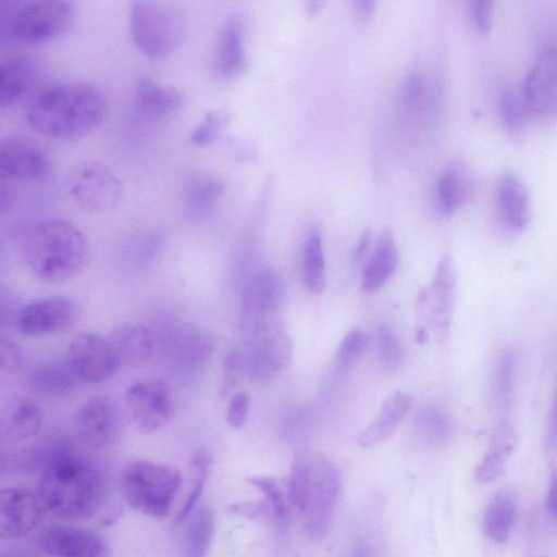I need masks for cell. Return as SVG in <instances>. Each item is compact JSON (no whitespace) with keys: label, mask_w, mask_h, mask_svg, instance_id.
Masks as SVG:
<instances>
[{"label":"cell","mask_w":557,"mask_h":557,"mask_svg":"<svg viewBox=\"0 0 557 557\" xmlns=\"http://www.w3.org/2000/svg\"><path fill=\"white\" fill-rule=\"evenodd\" d=\"M370 239H371V233L369 231H366L361 235V237L355 248V251L352 255V261L355 263L359 262L364 257V255L368 252Z\"/></svg>","instance_id":"obj_55"},{"label":"cell","mask_w":557,"mask_h":557,"mask_svg":"<svg viewBox=\"0 0 557 557\" xmlns=\"http://www.w3.org/2000/svg\"><path fill=\"white\" fill-rule=\"evenodd\" d=\"M37 543L44 553L58 557H98L107 552L106 542L98 533L69 524L47 527Z\"/></svg>","instance_id":"obj_18"},{"label":"cell","mask_w":557,"mask_h":557,"mask_svg":"<svg viewBox=\"0 0 557 557\" xmlns=\"http://www.w3.org/2000/svg\"><path fill=\"white\" fill-rule=\"evenodd\" d=\"M24 351L22 347L11 338L1 336L0 341V368L2 372L11 373L23 363Z\"/></svg>","instance_id":"obj_50"},{"label":"cell","mask_w":557,"mask_h":557,"mask_svg":"<svg viewBox=\"0 0 557 557\" xmlns=\"http://www.w3.org/2000/svg\"><path fill=\"white\" fill-rule=\"evenodd\" d=\"M450 426L448 416L438 408H424L417 417V428L429 443L445 441L450 433Z\"/></svg>","instance_id":"obj_43"},{"label":"cell","mask_w":557,"mask_h":557,"mask_svg":"<svg viewBox=\"0 0 557 557\" xmlns=\"http://www.w3.org/2000/svg\"><path fill=\"white\" fill-rule=\"evenodd\" d=\"M312 472V454L301 455L292 466L287 482V497L300 512L306 504Z\"/></svg>","instance_id":"obj_39"},{"label":"cell","mask_w":557,"mask_h":557,"mask_svg":"<svg viewBox=\"0 0 557 557\" xmlns=\"http://www.w3.org/2000/svg\"><path fill=\"white\" fill-rule=\"evenodd\" d=\"M341 491V473L323 455H312V472L306 504L300 511L307 534L322 540L331 527Z\"/></svg>","instance_id":"obj_8"},{"label":"cell","mask_w":557,"mask_h":557,"mask_svg":"<svg viewBox=\"0 0 557 557\" xmlns=\"http://www.w3.org/2000/svg\"><path fill=\"white\" fill-rule=\"evenodd\" d=\"M497 212L502 224L510 232L523 231L530 221L529 193L512 173H504L496 188Z\"/></svg>","instance_id":"obj_23"},{"label":"cell","mask_w":557,"mask_h":557,"mask_svg":"<svg viewBox=\"0 0 557 557\" xmlns=\"http://www.w3.org/2000/svg\"><path fill=\"white\" fill-rule=\"evenodd\" d=\"M27 387L38 396L64 398L79 381L66 357L44 359L34 364L26 374Z\"/></svg>","instance_id":"obj_21"},{"label":"cell","mask_w":557,"mask_h":557,"mask_svg":"<svg viewBox=\"0 0 557 557\" xmlns=\"http://www.w3.org/2000/svg\"><path fill=\"white\" fill-rule=\"evenodd\" d=\"M529 120L549 123L557 119V40L539 50L521 91Z\"/></svg>","instance_id":"obj_9"},{"label":"cell","mask_w":557,"mask_h":557,"mask_svg":"<svg viewBox=\"0 0 557 557\" xmlns=\"http://www.w3.org/2000/svg\"><path fill=\"white\" fill-rule=\"evenodd\" d=\"M547 446L550 449L557 448V389L550 412L549 425L547 431Z\"/></svg>","instance_id":"obj_54"},{"label":"cell","mask_w":557,"mask_h":557,"mask_svg":"<svg viewBox=\"0 0 557 557\" xmlns=\"http://www.w3.org/2000/svg\"><path fill=\"white\" fill-rule=\"evenodd\" d=\"M456 295V273L449 256L442 258L430 287L421 292L419 302L423 319L440 338L449 332Z\"/></svg>","instance_id":"obj_16"},{"label":"cell","mask_w":557,"mask_h":557,"mask_svg":"<svg viewBox=\"0 0 557 557\" xmlns=\"http://www.w3.org/2000/svg\"><path fill=\"white\" fill-rule=\"evenodd\" d=\"M104 92L87 83H65L38 90L28 101L25 116L37 133L57 140H77L103 121Z\"/></svg>","instance_id":"obj_1"},{"label":"cell","mask_w":557,"mask_h":557,"mask_svg":"<svg viewBox=\"0 0 557 557\" xmlns=\"http://www.w3.org/2000/svg\"><path fill=\"white\" fill-rule=\"evenodd\" d=\"M78 317L73 299L63 295L35 299L17 310L15 329L25 336H42L63 332L71 327Z\"/></svg>","instance_id":"obj_13"},{"label":"cell","mask_w":557,"mask_h":557,"mask_svg":"<svg viewBox=\"0 0 557 557\" xmlns=\"http://www.w3.org/2000/svg\"><path fill=\"white\" fill-rule=\"evenodd\" d=\"M513 360L510 354H503L498 359L494 373V395L498 406L503 409L509 401L512 386Z\"/></svg>","instance_id":"obj_45"},{"label":"cell","mask_w":557,"mask_h":557,"mask_svg":"<svg viewBox=\"0 0 557 557\" xmlns=\"http://www.w3.org/2000/svg\"><path fill=\"white\" fill-rule=\"evenodd\" d=\"M129 28L138 51L151 60H161L181 45L185 21L170 0H131Z\"/></svg>","instance_id":"obj_5"},{"label":"cell","mask_w":557,"mask_h":557,"mask_svg":"<svg viewBox=\"0 0 557 557\" xmlns=\"http://www.w3.org/2000/svg\"><path fill=\"white\" fill-rule=\"evenodd\" d=\"M429 339V333L425 326H420L416 334V341L419 345H424Z\"/></svg>","instance_id":"obj_57"},{"label":"cell","mask_w":557,"mask_h":557,"mask_svg":"<svg viewBox=\"0 0 557 557\" xmlns=\"http://www.w3.org/2000/svg\"><path fill=\"white\" fill-rule=\"evenodd\" d=\"M247 481L263 494L272 508L275 520L285 522L287 509L277 482L273 478L264 475L250 476Z\"/></svg>","instance_id":"obj_46"},{"label":"cell","mask_w":557,"mask_h":557,"mask_svg":"<svg viewBox=\"0 0 557 557\" xmlns=\"http://www.w3.org/2000/svg\"><path fill=\"white\" fill-rule=\"evenodd\" d=\"M125 406L134 424L151 433L166 424L172 412V398L166 384L146 379L129 385L124 393Z\"/></svg>","instance_id":"obj_15"},{"label":"cell","mask_w":557,"mask_h":557,"mask_svg":"<svg viewBox=\"0 0 557 557\" xmlns=\"http://www.w3.org/2000/svg\"><path fill=\"white\" fill-rule=\"evenodd\" d=\"M438 92L426 89L425 82L417 71L410 72L403 81L399 102L404 114L409 117L419 116L431 103L437 102Z\"/></svg>","instance_id":"obj_36"},{"label":"cell","mask_w":557,"mask_h":557,"mask_svg":"<svg viewBox=\"0 0 557 557\" xmlns=\"http://www.w3.org/2000/svg\"><path fill=\"white\" fill-rule=\"evenodd\" d=\"M285 297V284L273 269L258 272L242 295L243 318H258L277 312Z\"/></svg>","instance_id":"obj_19"},{"label":"cell","mask_w":557,"mask_h":557,"mask_svg":"<svg viewBox=\"0 0 557 557\" xmlns=\"http://www.w3.org/2000/svg\"><path fill=\"white\" fill-rule=\"evenodd\" d=\"M122 364L140 367L151 357L154 348V335L139 323H122L109 336Z\"/></svg>","instance_id":"obj_27"},{"label":"cell","mask_w":557,"mask_h":557,"mask_svg":"<svg viewBox=\"0 0 557 557\" xmlns=\"http://www.w3.org/2000/svg\"><path fill=\"white\" fill-rule=\"evenodd\" d=\"M246 343L243 351L245 372L264 382L286 368L293 355V341L283 319L275 313L242 320Z\"/></svg>","instance_id":"obj_6"},{"label":"cell","mask_w":557,"mask_h":557,"mask_svg":"<svg viewBox=\"0 0 557 557\" xmlns=\"http://www.w3.org/2000/svg\"><path fill=\"white\" fill-rule=\"evenodd\" d=\"M368 343V336L361 327L351 329L342 339L335 359V372L345 375L358 361Z\"/></svg>","instance_id":"obj_40"},{"label":"cell","mask_w":557,"mask_h":557,"mask_svg":"<svg viewBox=\"0 0 557 557\" xmlns=\"http://www.w3.org/2000/svg\"><path fill=\"white\" fill-rule=\"evenodd\" d=\"M66 359L78 380L86 383L107 381L122 364L110 337L94 332L76 335Z\"/></svg>","instance_id":"obj_11"},{"label":"cell","mask_w":557,"mask_h":557,"mask_svg":"<svg viewBox=\"0 0 557 557\" xmlns=\"http://www.w3.org/2000/svg\"><path fill=\"white\" fill-rule=\"evenodd\" d=\"M308 16L315 17L324 8L325 0H305Z\"/></svg>","instance_id":"obj_56"},{"label":"cell","mask_w":557,"mask_h":557,"mask_svg":"<svg viewBox=\"0 0 557 557\" xmlns=\"http://www.w3.org/2000/svg\"><path fill=\"white\" fill-rule=\"evenodd\" d=\"M44 505L37 493L23 487L1 491L0 537L16 540L26 536L39 524Z\"/></svg>","instance_id":"obj_17"},{"label":"cell","mask_w":557,"mask_h":557,"mask_svg":"<svg viewBox=\"0 0 557 557\" xmlns=\"http://www.w3.org/2000/svg\"><path fill=\"white\" fill-rule=\"evenodd\" d=\"M1 175L11 180L37 183L52 171L48 151L35 139L24 135H8L0 144Z\"/></svg>","instance_id":"obj_12"},{"label":"cell","mask_w":557,"mask_h":557,"mask_svg":"<svg viewBox=\"0 0 557 557\" xmlns=\"http://www.w3.org/2000/svg\"><path fill=\"white\" fill-rule=\"evenodd\" d=\"M162 245L159 232L144 231L134 236L125 247V259L128 265L141 269L149 265L158 255Z\"/></svg>","instance_id":"obj_38"},{"label":"cell","mask_w":557,"mask_h":557,"mask_svg":"<svg viewBox=\"0 0 557 557\" xmlns=\"http://www.w3.org/2000/svg\"><path fill=\"white\" fill-rule=\"evenodd\" d=\"M244 372L245 362L243 351L237 348L230 350L223 363L222 396H227L234 389Z\"/></svg>","instance_id":"obj_47"},{"label":"cell","mask_w":557,"mask_h":557,"mask_svg":"<svg viewBox=\"0 0 557 557\" xmlns=\"http://www.w3.org/2000/svg\"><path fill=\"white\" fill-rule=\"evenodd\" d=\"M468 5L474 29L487 34L493 24L495 0H468Z\"/></svg>","instance_id":"obj_48"},{"label":"cell","mask_w":557,"mask_h":557,"mask_svg":"<svg viewBox=\"0 0 557 557\" xmlns=\"http://www.w3.org/2000/svg\"><path fill=\"white\" fill-rule=\"evenodd\" d=\"M41 423L40 406L29 397L18 396L3 409L1 430L4 437L23 441L37 435Z\"/></svg>","instance_id":"obj_30"},{"label":"cell","mask_w":557,"mask_h":557,"mask_svg":"<svg viewBox=\"0 0 557 557\" xmlns=\"http://www.w3.org/2000/svg\"><path fill=\"white\" fill-rule=\"evenodd\" d=\"M228 512L250 520L274 518L272 508L267 500L239 502L230 506Z\"/></svg>","instance_id":"obj_49"},{"label":"cell","mask_w":557,"mask_h":557,"mask_svg":"<svg viewBox=\"0 0 557 557\" xmlns=\"http://www.w3.org/2000/svg\"><path fill=\"white\" fill-rule=\"evenodd\" d=\"M102 491V480L96 467L75 454L69 444L40 470L36 493L52 515L66 520H84L97 511Z\"/></svg>","instance_id":"obj_2"},{"label":"cell","mask_w":557,"mask_h":557,"mask_svg":"<svg viewBox=\"0 0 557 557\" xmlns=\"http://www.w3.org/2000/svg\"><path fill=\"white\" fill-rule=\"evenodd\" d=\"M75 432L90 448L102 449L115 444L123 430V420L115 400L107 395L85 401L75 416Z\"/></svg>","instance_id":"obj_14"},{"label":"cell","mask_w":557,"mask_h":557,"mask_svg":"<svg viewBox=\"0 0 557 557\" xmlns=\"http://www.w3.org/2000/svg\"><path fill=\"white\" fill-rule=\"evenodd\" d=\"M183 95L172 86L149 77H139L135 85V109L139 116L150 122L173 117L183 106Z\"/></svg>","instance_id":"obj_20"},{"label":"cell","mask_w":557,"mask_h":557,"mask_svg":"<svg viewBox=\"0 0 557 557\" xmlns=\"http://www.w3.org/2000/svg\"><path fill=\"white\" fill-rule=\"evenodd\" d=\"M21 253L36 277L58 283L82 271L88 258V244L71 221L49 216L26 228L21 239Z\"/></svg>","instance_id":"obj_3"},{"label":"cell","mask_w":557,"mask_h":557,"mask_svg":"<svg viewBox=\"0 0 557 557\" xmlns=\"http://www.w3.org/2000/svg\"><path fill=\"white\" fill-rule=\"evenodd\" d=\"M398 252L394 237L385 230L362 271L361 285L366 292L380 289L396 270Z\"/></svg>","instance_id":"obj_32"},{"label":"cell","mask_w":557,"mask_h":557,"mask_svg":"<svg viewBox=\"0 0 557 557\" xmlns=\"http://www.w3.org/2000/svg\"><path fill=\"white\" fill-rule=\"evenodd\" d=\"M212 459L208 450L199 447L190 459V473L193 484H190L185 502L177 511L174 524L180 525L188 517V515L198 505V500L205 490L206 482L210 475Z\"/></svg>","instance_id":"obj_35"},{"label":"cell","mask_w":557,"mask_h":557,"mask_svg":"<svg viewBox=\"0 0 557 557\" xmlns=\"http://www.w3.org/2000/svg\"><path fill=\"white\" fill-rule=\"evenodd\" d=\"M40 77V66L30 57H13L0 65V107L10 108L22 100Z\"/></svg>","instance_id":"obj_24"},{"label":"cell","mask_w":557,"mask_h":557,"mask_svg":"<svg viewBox=\"0 0 557 557\" xmlns=\"http://www.w3.org/2000/svg\"><path fill=\"white\" fill-rule=\"evenodd\" d=\"M67 194L84 212H106L119 203L123 184L111 168L90 161L78 165L72 172L67 181Z\"/></svg>","instance_id":"obj_10"},{"label":"cell","mask_w":557,"mask_h":557,"mask_svg":"<svg viewBox=\"0 0 557 557\" xmlns=\"http://www.w3.org/2000/svg\"><path fill=\"white\" fill-rule=\"evenodd\" d=\"M517 444L512 425L500 422L493 434L490 447L474 470V476L479 482L488 483L503 475L506 465Z\"/></svg>","instance_id":"obj_31"},{"label":"cell","mask_w":557,"mask_h":557,"mask_svg":"<svg viewBox=\"0 0 557 557\" xmlns=\"http://www.w3.org/2000/svg\"><path fill=\"white\" fill-rule=\"evenodd\" d=\"M517 515V502L509 491L496 493L490 500L483 517V531L495 543H505Z\"/></svg>","instance_id":"obj_34"},{"label":"cell","mask_w":557,"mask_h":557,"mask_svg":"<svg viewBox=\"0 0 557 557\" xmlns=\"http://www.w3.org/2000/svg\"><path fill=\"white\" fill-rule=\"evenodd\" d=\"M183 547L189 557H201L207 554L215 531V519L207 505H197L183 521Z\"/></svg>","instance_id":"obj_33"},{"label":"cell","mask_w":557,"mask_h":557,"mask_svg":"<svg viewBox=\"0 0 557 557\" xmlns=\"http://www.w3.org/2000/svg\"><path fill=\"white\" fill-rule=\"evenodd\" d=\"M225 189L216 176L196 173L189 176L183 187V209L194 220L202 219L212 211Z\"/></svg>","instance_id":"obj_29"},{"label":"cell","mask_w":557,"mask_h":557,"mask_svg":"<svg viewBox=\"0 0 557 557\" xmlns=\"http://www.w3.org/2000/svg\"><path fill=\"white\" fill-rule=\"evenodd\" d=\"M165 334L169 350L174 352L173 358H176L181 364L199 366L212 351L211 336L198 327L174 323L166 327Z\"/></svg>","instance_id":"obj_26"},{"label":"cell","mask_w":557,"mask_h":557,"mask_svg":"<svg viewBox=\"0 0 557 557\" xmlns=\"http://www.w3.org/2000/svg\"><path fill=\"white\" fill-rule=\"evenodd\" d=\"M119 483L128 506L145 516L163 519L172 509L182 478L171 466L139 459L122 469Z\"/></svg>","instance_id":"obj_4"},{"label":"cell","mask_w":557,"mask_h":557,"mask_svg":"<svg viewBox=\"0 0 557 557\" xmlns=\"http://www.w3.org/2000/svg\"><path fill=\"white\" fill-rule=\"evenodd\" d=\"M247 55L244 27L239 18H231L223 26L214 51L213 71L220 79L231 81L244 74Z\"/></svg>","instance_id":"obj_22"},{"label":"cell","mask_w":557,"mask_h":557,"mask_svg":"<svg viewBox=\"0 0 557 557\" xmlns=\"http://www.w3.org/2000/svg\"><path fill=\"white\" fill-rule=\"evenodd\" d=\"M545 505L547 510L557 518V461H554L550 466Z\"/></svg>","instance_id":"obj_53"},{"label":"cell","mask_w":557,"mask_h":557,"mask_svg":"<svg viewBox=\"0 0 557 557\" xmlns=\"http://www.w3.org/2000/svg\"><path fill=\"white\" fill-rule=\"evenodd\" d=\"M410 409V399L407 394L396 391L381 405L374 420L361 432L355 442L361 447H372L387 438Z\"/></svg>","instance_id":"obj_28"},{"label":"cell","mask_w":557,"mask_h":557,"mask_svg":"<svg viewBox=\"0 0 557 557\" xmlns=\"http://www.w3.org/2000/svg\"><path fill=\"white\" fill-rule=\"evenodd\" d=\"M249 408V397L246 393L235 394L228 404L226 420L232 429L239 430L244 426Z\"/></svg>","instance_id":"obj_51"},{"label":"cell","mask_w":557,"mask_h":557,"mask_svg":"<svg viewBox=\"0 0 557 557\" xmlns=\"http://www.w3.org/2000/svg\"><path fill=\"white\" fill-rule=\"evenodd\" d=\"M230 115L223 110L208 112L189 135V143L198 147H207L215 143L226 129Z\"/></svg>","instance_id":"obj_42"},{"label":"cell","mask_w":557,"mask_h":557,"mask_svg":"<svg viewBox=\"0 0 557 557\" xmlns=\"http://www.w3.org/2000/svg\"><path fill=\"white\" fill-rule=\"evenodd\" d=\"M377 0H352L354 14L358 23L368 24L374 15Z\"/></svg>","instance_id":"obj_52"},{"label":"cell","mask_w":557,"mask_h":557,"mask_svg":"<svg viewBox=\"0 0 557 557\" xmlns=\"http://www.w3.org/2000/svg\"><path fill=\"white\" fill-rule=\"evenodd\" d=\"M73 17L71 0H29L13 14L9 30L21 42H48L64 34Z\"/></svg>","instance_id":"obj_7"},{"label":"cell","mask_w":557,"mask_h":557,"mask_svg":"<svg viewBox=\"0 0 557 557\" xmlns=\"http://www.w3.org/2000/svg\"><path fill=\"white\" fill-rule=\"evenodd\" d=\"M304 280L307 288L312 293H321L325 287V261L319 233H313L305 245Z\"/></svg>","instance_id":"obj_37"},{"label":"cell","mask_w":557,"mask_h":557,"mask_svg":"<svg viewBox=\"0 0 557 557\" xmlns=\"http://www.w3.org/2000/svg\"><path fill=\"white\" fill-rule=\"evenodd\" d=\"M375 348L381 363L387 369L397 368L403 361V348L395 332L388 326H379L375 332Z\"/></svg>","instance_id":"obj_44"},{"label":"cell","mask_w":557,"mask_h":557,"mask_svg":"<svg viewBox=\"0 0 557 557\" xmlns=\"http://www.w3.org/2000/svg\"><path fill=\"white\" fill-rule=\"evenodd\" d=\"M475 193V177L461 161L450 163L437 182V202L444 213H453L467 205Z\"/></svg>","instance_id":"obj_25"},{"label":"cell","mask_w":557,"mask_h":557,"mask_svg":"<svg viewBox=\"0 0 557 557\" xmlns=\"http://www.w3.org/2000/svg\"><path fill=\"white\" fill-rule=\"evenodd\" d=\"M499 115L504 127L509 134H519L528 119L521 97L507 86L499 89L498 92Z\"/></svg>","instance_id":"obj_41"}]
</instances>
